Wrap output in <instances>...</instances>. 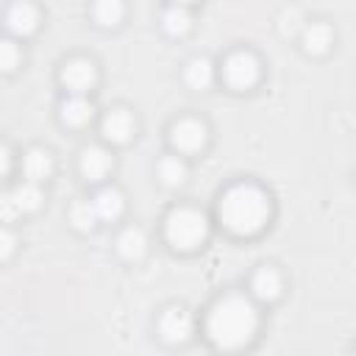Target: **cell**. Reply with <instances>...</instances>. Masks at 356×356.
Returning a JSON list of instances; mask_svg holds the SVG:
<instances>
[{"instance_id":"cb8c5ba5","label":"cell","mask_w":356,"mask_h":356,"mask_svg":"<svg viewBox=\"0 0 356 356\" xmlns=\"http://www.w3.org/2000/svg\"><path fill=\"white\" fill-rule=\"evenodd\" d=\"M19 214H22V211L17 209L11 192H3V195H0V220H3V222H11V220H17Z\"/></svg>"},{"instance_id":"6da1fadb","label":"cell","mask_w":356,"mask_h":356,"mask_svg":"<svg viewBox=\"0 0 356 356\" xmlns=\"http://www.w3.org/2000/svg\"><path fill=\"white\" fill-rule=\"evenodd\" d=\"M259 328V312L245 295H225L220 298L209 317H206V334L217 348H242L250 342V337Z\"/></svg>"},{"instance_id":"2e32d148","label":"cell","mask_w":356,"mask_h":356,"mask_svg":"<svg viewBox=\"0 0 356 356\" xmlns=\"http://www.w3.org/2000/svg\"><path fill=\"white\" fill-rule=\"evenodd\" d=\"M184 78H186V83H189L192 89H206V86L211 83V78H214V67H211L209 58H192V61L186 64Z\"/></svg>"},{"instance_id":"7a4b0ae2","label":"cell","mask_w":356,"mask_h":356,"mask_svg":"<svg viewBox=\"0 0 356 356\" xmlns=\"http://www.w3.org/2000/svg\"><path fill=\"white\" fill-rule=\"evenodd\" d=\"M217 214H220L222 225H225L231 234L248 236V234L261 231L264 222L270 220V200H267V195H264L259 186H253V184H239V186H231V189L220 197Z\"/></svg>"},{"instance_id":"484cf974","label":"cell","mask_w":356,"mask_h":356,"mask_svg":"<svg viewBox=\"0 0 356 356\" xmlns=\"http://www.w3.org/2000/svg\"><path fill=\"white\" fill-rule=\"evenodd\" d=\"M14 245H17L14 234H11V231H6V228H0V261H3V259H8V256L14 253Z\"/></svg>"},{"instance_id":"8fae6325","label":"cell","mask_w":356,"mask_h":356,"mask_svg":"<svg viewBox=\"0 0 356 356\" xmlns=\"http://www.w3.org/2000/svg\"><path fill=\"white\" fill-rule=\"evenodd\" d=\"M253 295L259 300H275L281 295V275L273 270V267H261L256 275H253V284H250Z\"/></svg>"},{"instance_id":"ac0fdd59","label":"cell","mask_w":356,"mask_h":356,"mask_svg":"<svg viewBox=\"0 0 356 356\" xmlns=\"http://www.w3.org/2000/svg\"><path fill=\"white\" fill-rule=\"evenodd\" d=\"M11 197H14V203H17V209L19 211H36L39 206H42V189L36 186V184H19L14 192H11Z\"/></svg>"},{"instance_id":"ba28073f","label":"cell","mask_w":356,"mask_h":356,"mask_svg":"<svg viewBox=\"0 0 356 356\" xmlns=\"http://www.w3.org/2000/svg\"><path fill=\"white\" fill-rule=\"evenodd\" d=\"M134 134V117L125 108H114L103 117V136L111 142H128Z\"/></svg>"},{"instance_id":"ffe728a7","label":"cell","mask_w":356,"mask_h":356,"mask_svg":"<svg viewBox=\"0 0 356 356\" xmlns=\"http://www.w3.org/2000/svg\"><path fill=\"white\" fill-rule=\"evenodd\" d=\"M161 22H164V31H167V33L178 36V33H186V28H189V14H186L184 8L172 6V8H167V11H164Z\"/></svg>"},{"instance_id":"4fadbf2b","label":"cell","mask_w":356,"mask_h":356,"mask_svg":"<svg viewBox=\"0 0 356 356\" xmlns=\"http://www.w3.org/2000/svg\"><path fill=\"white\" fill-rule=\"evenodd\" d=\"M50 170H53V161H50V156H47L44 150L33 147V150L25 153V159H22V172L31 178V184L44 181V178L50 175Z\"/></svg>"},{"instance_id":"7402d4cb","label":"cell","mask_w":356,"mask_h":356,"mask_svg":"<svg viewBox=\"0 0 356 356\" xmlns=\"http://www.w3.org/2000/svg\"><path fill=\"white\" fill-rule=\"evenodd\" d=\"M92 14H95V19L100 25H117L120 17H122V6L117 0H103V3H95Z\"/></svg>"},{"instance_id":"d6986e66","label":"cell","mask_w":356,"mask_h":356,"mask_svg":"<svg viewBox=\"0 0 356 356\" xmlns=\"http://www.w3.org/2000/svg\"><path fill=\"white\" fill-rule=\"evenodd\" d=\"M159 178H161L167 186H178V184L186 181V164H184L181 159H175V156H167V159H161V164H159Z\"/></svg>"},{"instance_id":"4316f807","label":"cell","mask_w":356,"mask_h":356,"mask_svg":"<svg viewBox=\"0 0 356 356\" xmlns=\"http://www.w3.org/2000/svg\"><path fill=\"white\" fill-rule=\"evenodd\" d=\"M11 170V153L6 145H0V175H6Z\"/></svg>"},{"instance_id":"277c9868","label":"cell","mask_w":356,"mask_h":356,"mask_svg":"<svg viewBox=\"0 0 356 356\" xmlns=\"http://www.w3.org/2000/svg\"><path fill=\"white\" fill-rule=\"evenodd\" d=\"M222 72H225V81L234 89H248L259 78V61L250 53H234V56H228Z\"/></svg>"},{"instance_id":"44dd1931","label":"cell","mask_w":356,"mask_h":356,"mask_svg":"<svg viewBox=\"0 0 356 356\" xmlns=\"http://www.w3.org/2000/svg\"><path fill=\"white\" fill-rule=\"evenodd\" d=\"M70 220L75 222V228H81V231H89V228L95 225V220H97V214H95V206H92L89 200H78V203L70 209Z\"/></svg>"},{"instance_id":"52a82bcc","label":"cell","mask_w":356,"mask_h":356,"mask_svg":"<svg viewBox=\"0 0 356 356\" xmlns=\"http://www.w3.org/2000/svg\"><path fill=\"white\" fill-rule=\"evenodd\" d=\"M95 78H97L95 67H92L89 61H83V58H75V61H70V64L64 67V72H61V81H64V86H67V89H72L75 95L86 92V89L95 83Z\"/></svg>"},{"instance_id":"603a6c76","label":"cell","mask_w":356,"mask_h":356,"mask_svg":"<svg viewBox=\"0 0 356 356\" xmlns=\"http://www.w3.org/2000/svg\"><path fill=\"white\" fill-rule=\"evenodd\" d=\"M17 61H19V50H17V44L8 42V39H0V70L8 72V70L17 67Z\"/></svg>"},{"instance_id":"3957f363","label":"cell","mask_w":356,"mask_h":356,"mask_svg":"<svg viewBox=\"0 0 356 356\" xmlns=\"http://www.w3.org/2000/svg\"><path fill=\"white\" fill-rule=\"evenodd\" d=\"M164 234L170 239V245L189 250L195 245H200L209 234V222L197 209H172L164 220Z\"/></svg>"},{"instance_id":"7c38bea8","label":"cell","mask_w":356,"mask_h":356,"mask_svg":"<svg viewBox=\"0 0 356 356\" xmlns=\"http://www.w3.org/2000/svg\"><path fill=\"white\" fill-rule=\"evenodd\" d=\"M145 248H147V239H145V234H142L139 228H125V231L117 236V250H120V256L128 259V261L142 259V256H145Z\"/></svg>"},{"instance_id":"9a60e30c","label":"cell","mask_w":356,"mask_h":356,"mask_svg":"<svg viewBox=\"0 0 356 356\" xmlns=\"http://www.w3.org/2000/svg\"><path fill=\"white\" fill-rule=\"evenodd\" d=\"M92 206H95V214L100 220H117L122 214V195L117 189H100L95 195Z\"/></svg>"},{"instance_id":"e0dca14e","label":"cell","mask_w":356,"mask_h":356,"mask_svg":"<svg viewBox=\"0 0 356 356\" xmlns=\"http://www.w3.org/2000/svg\"><path fill=\"white\" fill-rule=\"evenodd\" d=\"M331 39H334L331 28H328L325 22H314V25H309L306 33H303V47H306L309 53H325L328 44H331Z\"/></svg>"},{"instance_id":"9c48e42d","label":"cell","mask_w":356,"mask_h":356,"mask_svg":"<svg viewBox=\"0 0 356 356\" xmlns=\"http://www.w3.org/2000/svg\"><path fill=\"white\" fill-rule=\"evenodd\" d=\"M111 167V156L103 150V147H86L81 153V172L89 178V181H100Z\"/></svg>"},{"instance_id":"5b68a950","label":"cell","mask_w":356,"mask_h":356,"mask_svg":"<svg viewBox=\"0 0 356 356\" xmlns=\"http://www.w3.org/2000/svg\"><path fill=\"white\" fill-rule=\"evenodd\" d=\"M172 145L184 153H192V150H200L203 142H206V125L197 122V120H181L172 125V134H170Z\"/></svg>"},{"instance_id":"8992f818","label":"cell","mask_w":356,"mask_h":356,"mask_svg":"<svg viewBox=\"0 0 356 356\" xmlns=\"http://www.w3.org/2000/svg\"><path fill=\"white\" fill-rule=\"evenodd\" d=\"M159 331L167 342H186L192 334V317L184 309H167L159 320Z\"/></svg>"},{"instance_id":"30bf717a","label":"cell","mask_w":356,"mask_h":356,"mask_svg":"<svg viewBox=\"0 0 356 356\" xmlns=\"http://www.w3.org/2000/svg\"><path fill=\"white\" fill-rule=\"evenodd\" d=\"M36 19H39V14H36V8L33 6H28V3H17V6H11L8 8V14H6V25H8V31H14V33H31L33 28H36Z\"/></svg>"},{"instance_id":"d4e9b609","label":"cell","mask_w":356,"mask_h":356,"mask_svg":"<svg viewBox=\"0 0 356 356\" xmlns=\"http://www.w3.org/2000/svg\"><path fill=\"white\" fill-rule=\"evenodd\" d=\"M298 28H300V11H298V8H289V11H284V14H281V31L292 36Z\"/></svg>"},{"instance_id":"5bb4252c","label":"cell","mask_w":356,"mask_h":356,"mask_svg":"<svg viewBox=\"0 0 356 356\" xmlns=\"http://www.w3.org/2000/svg\"><path fill=\"white\" fill-rule=\"evenodd\" d=\"M92 103L83 97V95H72V97H67L64 103H61V120L67 122V125H83L89 117H92Z\"/></svg>"}]
</instances>
